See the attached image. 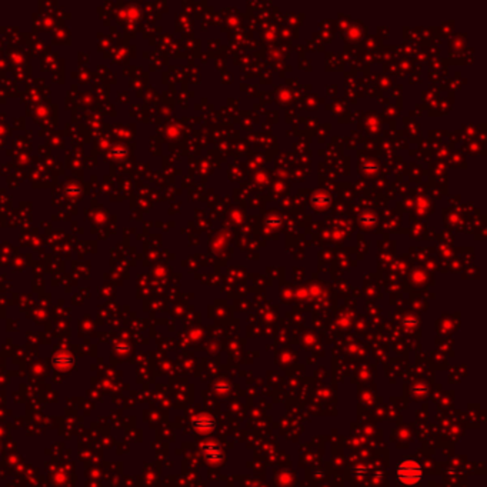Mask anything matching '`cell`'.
Listing matches in <instances>:
<instances>
[{"label":"cell","instance_id":"cell-1","mask_svg":"<svg viewBox=\"0 0 487 487\" xmlns=\"http://www.w3.org/2000/svg\"><path fill=\"white\" fill-rule=\"evenodd\" d=\"M396 476L399 483H402L403 486L412 487L414 485L420 483L421 477H423V470L420 463L412 459L400 461L396 467Z\"/></svg>","mask_w":487,"mask_h":487},{"label":"cell","instance_id":"cell-2","mask_svg":"<svg viewBox=\"0 0 487 487\" xmlns=\"http://www.w3.org/2000/svg\"><path fill=\"white\" fill-rule=\"evenodd\" d=\"M202 450H203L204 457H206L209 461L215 463V464L220 463V461L223 460V457H225V456H223V451H222V447H220V445L216 443V442H207V443H203V445H202Z\"/></svg>","mask_w":487,"mask_h":487},{"label":"cell","instance_id":"cell-3","mask_svg":"<svg viewBox=\"0 0 487 487\" xmlns=\"http://www.w3.org/2000/svg\"><path fill=\"white\" fill-rule=\"evenodd\" d=\"M215 420L212 419L210 416L207 414H202V416H197L196 419L193 420V427L197 430V432H202V433H209L212 430H215Z\"/></svg>","mask_w":487,"mask_h":487},{"label":"cell","instance_id":"cell-4","mask_svg":"<svg viewBox=\"0 0 487 487\" xmlns=\"http://www.w3.org/2000/svg\"><path fill=\"white\" fill-rule=\"evenodd\" d=\"M413 393L417 396V393H420L419 396H424L426 393H427V386L426 384H419V386H416V389L413 390Z\"/></svg>","mask_w":487,"mask_h":487}]
</instances>
